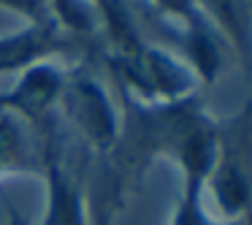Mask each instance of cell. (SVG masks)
<instances>
[{
    "label": "cell",
    "instance_id": "cell-11",
    "mask_svg": "<svg viewBox=\"0 0 252 225\" xmlns=\"http://www.w3.org/2000/svg\"><path fill=\"white\" fill-rule=\"evenodd\" d=\"M90 225H114V214L106 209H95L90 212Z\"/></svg>",
    "mask_w": 252,
    "mask_h": 225
},
{
    "label": "cell",
    "instance_id": "cell-10",
    "mask_svg": "<svg viewBox=\"0 0 252 225\" xmlns=\"http://www.w3.org/2000/svg\"><path fill=\"white\" fill-rule=\"evenodd\" d=\"M6 212H8V223L6 225H33V220H30L28 214H22L17 206H11V203H8Z\"/></svg>",
    "mask_w": 252,
    "mask_h": 225
},
{
    "label": "cell",
    "instance_id": "cell-9",
    "mask_svg": "<svg viewBox=\"0 0 252 225\" xmlns=\"http://www.w3.org/2000/svg\"><path fill=\"white\" fill-rule=\"evenodd\" d=\"M0 6L17 11L19 17L28 19V25H35V28H60L49 8V0H0Z\"/></svg>",
    "mask_w": 252,
    "mask_h": 225
},
{
    "label": "cell",
    "instance_id": "cell-4",
    "mask_svg": "<svg viewBox=\"0 0 252 225\" xmlns=\"http://www.w3.org/2000/svg\"><path fill=\"white\" fill-rule=\"evenodd\" d=\"M76 55L82 63L90 60V49L79 44L73 35L63 28H28L17 33L0 35V73H22L25 68L35 65L41 60H57V57Z\"/></svg>",
    "mask_w": 252,
    "mask_h": 225
},
{
    "label": "cell",
    "instance_id": "cell-1",
    "mask_svg": "<svg viewBox=\"0 0 252 225\" xmlns=\"http://www.w3.org/2000/svg\"><path fill=\"white\" fill-rule=\"evenodd\" d=\"M203 190L217 203L220 220L250 217V106L217 120V155Z\"/></svg>",
    "mask_w": 252,
    "mask_h": 225
},
{
    "label": "cell",
    "instance_id": "cell-3",
    "mask_svg": "<svg viewBox=\"0 0 252 225\" xmlns=\"http://www.w3.org/2000/svg\"><path fill=\"white\" fill-rule=\"evenodd\" d=\"M68 68L57 60H41L19 73L17 84L6 90V106L33 130L57 111Z\"/></svg>",
    "mask_w": 252,
    "mask_h": 225
},
{
    "label": "cell",
    "instance_id": "cell-7",
    "mask_svg": "<svg viewBox=\"0 0 252 225\" xmlns=\"http://www.w3.org/2000/svg\"><path fill=\"white\" fill-rule=\"evenodd\" d=\"M49 8L55 14L57 25L68 35H73L79 44L87 46L90 60H93V55L100 49V22L95 17L93 6L87 0H49Z\"/></svg>",
    "mask_w": 252,
    "mask_h": 225
},
{
    "label": "cell",
    "instance_id": "cell-6",
    "mask_svg": "<svg viewBox=\"0 0 252 225\" xmlns=\"http://www.w3.org/2000/svg\"><path fill=\"white\" fill-rule=\"evenodd\" d=\"M22 174H41L38 147L33 130L17 114H0V179Z\"/></svg>",
    "mask_w": 252,
    "mask_h": 225
},
{
    "label": "cell",
    "instance_id": "cell-8",
    "mask_svg": "<svg viewBox=\"0 0 252 225\" xmlns=\"http://www.w3.org/2000/svg\"><path fill=\"white\" fill-rule=\"evenodd\" d=\"M250 217L233 220V223H225L209 214L206 209V190L198 182H182V193L176 198L174 214H171L168 225H250Z\"/></svg>",
    "mask_w": 252,
    "mask_h": 225
},
{
    "label": "cell",
    "instance_id": "cell-5",
    "mask_svg": "<svg viewBox=\"0 0 252 225\" xmlns=\"http://www.w3.org/2000/svg\"><path fill=\"white\" fill-rule=\"evenodd\" d=\"M100 22V49L127 55L147 44L133 0H87Z\"/></svg>",
    "mask_w": 252,
    "mask_h": 225
},
{
    "label": "cell",
    "instance_id": "cell-12",
    "mask_svg": "<svg viewBox=\"0 0 252 225\" xmlns=\"http://www.w3.org/2000/svg\"><path fill=\"white\" fill-rule=\"evenodd\" d=\"M8 106H6V90H0V114H6Z\"/></svg>",
    "mask_w": 252,
    "mask_h": 225
},
{
    "label": "cell",
    "instance_id": "cell-2",
    "mask_svg": "<svg viewBox=\"0 0 252 225\" xmlns=\"http://www.w3.org/2000/svg\"><path fill=\"white\" fill-rule=\"evenodd\" d=\"M57 111H60L65 128L71 130V136L90 155L98 158L114 147L120 111L90 65L82 63L76 68H68Z\"/></svg>",
    "mask_w": 252,
    "mask_h": 225
}]
</instances>
